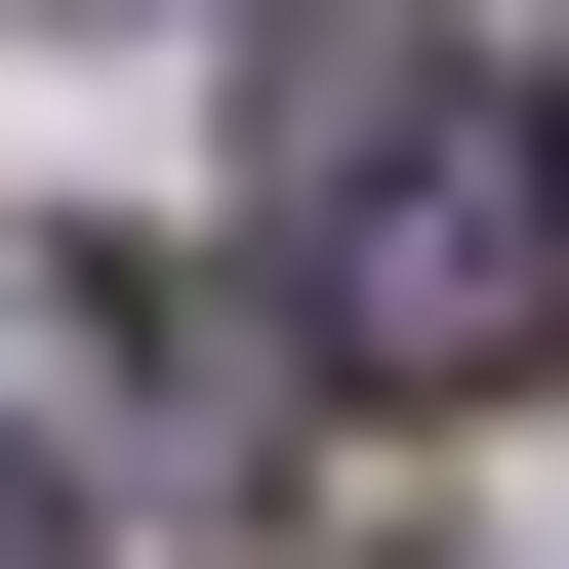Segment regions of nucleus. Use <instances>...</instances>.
Here are the masks:
<instances>
[{
  "instance_id": "nucleus-1",
  "label": "nucleus",
  "mask_w": 569,
  "mask_h": 569,
  "mask_svg": "<svg viewBox=\"0 0 569 569\" xmlns=\"http://www.w3.org/2000/svg\"><path fill=\"white\" fill-rule=\"evenodd\" d=\"M244 122H284V326L367 407H529L569 367V122L529 82H407V0H244Z\"/></svg>"
},
{
  "instance_id": "nucleus-2",
  "label": "nucleus",
  "mask_w": 569,
  "mask_h": 569,
  "mask_svg": "<svg viewBox=\"0 0 569 569\" xmlns=\"http://www.w3.org/2000/svg\"><path fill=\"white\" fill-rule=\"evenodd\" d=\"M0 569H82V448H41V407H0Z\"/></svg>"
}]
</instances>
